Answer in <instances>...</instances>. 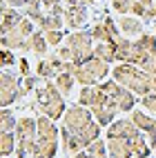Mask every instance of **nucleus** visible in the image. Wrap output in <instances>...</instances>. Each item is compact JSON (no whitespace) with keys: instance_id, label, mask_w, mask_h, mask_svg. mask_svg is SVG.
Here are the masks:
<instances>
[{"instance_id":"nucleus-1","label":"nucleus","mask_w":156,"mask_h":158,"mask_svg":"<svg viewBox=\"0 0 156 158\" xmlns=\"http://www.w3.org/2000/svg\"><path fill=\"white\" fill-rule=\"evenodd\" d=\"M62 127L69 129V134H74L76 138L82 143V147H87L100 138V125L96 123L94 114L89 107L82 105H69L65 116H62Z\"/></svg>"},{"instance_id":"nucleus-2","label":"nucleus","mask_w":156,"mask_h":158,"mask_svg":"<svg viewBox=\"0 0 156 158\" xmlns=\"http://www.w3.org/2000/svg\"><path fill=\"white\" fill-rule=\"evenodd\" d=\"M112 78L123 85L125 89H129L132 94H136L138 100L150 96V94H156V76H150L145 73L141 67L136 65H125V62H116L112 67Z\"/></svg>"},{"instance_id":"nucleus-3","label":"nucleus","mask_w":156,"mask_h":158,"mask_svg":"<svg viewBox=\"0 0 156 158\" xmlns=\"http://www.w3.org/2000/svg\"><path fill=\"white\" fill-rule=\"evenodd\" d=\"M36 98V109L47 116L51 120H60L67 111V102H65V96L60 94V89L56 87L54 80H45L34 94Z\"/></svg>"},{"instance_id":"nucleus-4","label":"nucleus","mask_w":156,"mask_h":158,"mask_svg":"<svg viewBox=\"0 0 156 158\" xmlns=\"http://www.w3.org/2000/svg\"><path fill=\"white\" fill-rule=\"evenodd\" d=\"M36 123H38V138L34 145V152H31V158H56L60 147V129L56 127V120L40 114Z\"/></svg>"},{"instance_id":"nucleus-5","label":"nucleus","mask_w":156,"mask_h":158,"mask_svg":"<svg viewBox=\"0 0 156 158\" xmlns=\"http://www.w3.org/2000/svg\"><path fill=\"white\" fill-rule=\"evenodd\" d=\"M36 23L25 16L16 27L7 29V31H0V45L2 49H11V51H31V36L36 34L34 29Z\"/></svg>"},{"instance_id":"nucleus-6","label":"nucleus","mask_w":156,"mask_h":158,"mask_svg":"<svg viewBox=\"0 0 156 158\" xmlns=\"http://www.w3.org/2000/svg\"><path fill=\"white\" fill-rule=\"evenodd\" d=\"M112 73V67L107 65L105 60H98V58H89L85 65H80L76 69V82L82 87H94V85H100L105 82L107 76Z\"/></svg>"},{"instance_id":"nucleus-7","label":"nucleus","mask_w":156,"mask_h":158,"mask_svg":"<svg viewBox=\"0 0 156 158\" xmlns=\"http://www.w3.org/2000/svg\"><path fill=\"white\" fill-rule=\"evenodd\" d=\"M65 45L71 49V62L76 67L85 65L89 58H94V38L91 31H74L65 38Z\"/></svg>"},{"instance_id":"nucleus-8","label":"nucleus","mask_w":156,"mask_h":158,"mask_svg":"<svg viewBox=\"0 0 156 158\" xmlns=\"http://www.w3.org/2000/svg\"><path fill=\"white\" fill-rule=\"evenodd\" d=\"M100 87H103V91L107 94V98L120 109V114H127V111L132 114V111H134V107H136V102H138V96H136V94H132L129 89H125L123 85H118L114 78L100 82Z\"/></svg>"},{"instance_id":"nucleus-9","label":"nucleus","mask_w":156,"mask_h":158,"mask_svg":"<svg viewBox=\"0 0 156 158\" xmlns=\"http://www.w3.org/2000/svg\"><path fill=\"white\" fill-rule=\"evenodd\" d=\"M20 85H23V80L18 73L2 69L0 73V105L2 107H11L16 100H20Z\"/></svg>"},{"instance_id":"nucleus-10","label":"nucleus","mask_w":156,"mask_h":158,"mask_svg":"<svg viewBox=\"0 0 156 158\" xmlns=\"http://www.w3.org/2000/svg\"><path fill=\"white\" fill-rule=\"evenodd\" d=\"M138 134H143V131L132 123V118H118L107 127L105 136L107 138H125V140H129V138H136Z\"/></svg>"},{"instance_id":"nucleus-11","label":"nucleus","mask_w":156,"mask_h":158,"mask_svg":"<svg viewBox=\"0 0 156 158\" xmlns=\"http://www.w3.org/2000/svg\"><path fill=\"white\" fill-rule=\"evenodd\" d=\"M91 114H94V118H96V123L100 125V127H109V125L116 120V116L120 114V109H118V107H116V105H114L109 98H107V102L91 107Z\"/></svg>"},{"instance_id":"nucleus-12","label":"nucleus","mask_w":156,"mask_h":158,"mask_svg":"<svg viewBox=\"0 0 156 158\" xmlns=\"http://www.w3.org/2000/svg\"><path fill=\"white\" fill-rule=\"evenodd\" d=\"M107 102V94L103 91L100 85H94V87H82L80 94H78V105L82 107H96V105H103Z\"/></svg>"},{"instance_id":"nucleus-13","label":"nucleus","mask_w":156,"mask_h":158,"mask_svg":"<svg viewBox=\"0 0 156 158\" xmlns=\"http://www.w3.org/2000/svg\"><path fill=\"white\" fill-rule=\"evenodd\" d=\"M87 18H89V11L85 7H67V11H65V27L74 29V31H82V27L87 25Z\"/></svg>"},{"instance_id":"nucleus-14","label":"nucleus","mask_w":156,"mask_h":158,"mask_svg":"<svg viewBox=\"0 0 156 158\" xmlns=\"http://www.w3.org/2000/svg\"><path fill=\"white\" fill-rule=\"evenodd\" d=\"M107 154L109 158H134L132 145L125 138H107Z\"/></svg>"},{"instance_id":"nucleus-15","label":"nucleus","mask_w":156,"mask_h":158,"mask_svg":"<svg viewBox=\"0 0 156 158\" xmlns=\"http://www.w3.org/2000/svg\"><path fill=\"white\" fill-rule=\"evenodd\" d=\"M23 18H25V14L20 11V9H14V7L2 5V9H0V31H7V29L16 27Z\"/></svg>"},{"instance_id":"nucleus-16","label":"nucleus","mask_w":156,"mask_h":158,"mask_svg":"<svg viewBox=\"0 0 156 158\" xmlns=\"http://www.w3.org/2000/svg\"><path fill=\"white\" fill-rule=\"evenodd\" d=\"M60 147H62V152H65L67 156H76L80 152H85L82 143L76 138L74 134H69V129H65V127L60 129Z\"/></svg>"},{"instance_id":"nucleus-17","label":"nucleus","mask_w":156,"mask_h":158,"mask_svg":"<svg viewBox=\"0 0 156 158\" xmlns=\"http://www.w3.org/2000/svg\"><path fill=\"white\" fill-rule=\"evenodd\" d=\"M118 27H120V34H125L127 38H129V36H141V34H145L141 18H136V16H120V18H118Z\"/></svg>"},{"instance_id":"nucleus-18","label":"nucleus","mask_w":156,"mask_h":158,"mask_svg":"<svg viewBox=\"0 0 156 158\" xmlns=\"http://www.w3.org/2000/svg\"><path fill=\"white\" fill-rule=\"evenodd\" d=\"M129 118H132V123L136 125L143 134H150V131L156 127V118H152L150 114H145V111H141V109H134V111L129 114Z\"/></svg>"},{"instance_id":"nucleus-19","label":"nucleus","mask_w":156,"mask_h":158,"mask_svg":"<svg viewBox=\"0 0 156 158\" xmlns=\"http://www.w3.org/2000/svg\"><path fill=\"white\" fill-rule=\"evenodd\" d=\"M94 58L105 60L107 65L116 62V45L114 43H96L94 45Z\"/></svg>"},{"instance_id":"nucleus-20","label":"nucleus","mask_w":156,"mask_h":158,"mask_svg":"<svg viewBox=\"0 0 156 158\" xmlns=\"http://www.w3.org/2000/svg\"><path fill=\"white\" fill-rule=\"evenodd\" d=\"M36 76H38L40 80H54V78L58 76V69H56L54 62L49 60V56H45V58L38 60V65H36Z\"/></svg>"},{"instance_id":"nucleus-21","label":"nucleus","mask_w":156,"mask_h":158,"mask_svg":"<svg viewBox=\"0 0 156 158\" xmlns=\"http://www.w3.org/2000/svg\"><path fill=\"white\" fill-rule=\"evenodd\" d=\"M114 45H116V62H129L134 40H132V38H127V36H120Z\"/></svg>"},{"instance_id":"nucleus-22","label":"nucleus","mask_w":156,"mask_h":158,"mask_svg":"<svg viewBox=\"0 0 156 158\" xmlns=\"http://www.w3.org/2000/svg\"><path fill=\"white\" fill-rule=\"evenodd\" d=\"M31 51H34L38 58H45L49 54V43H47V38L40 29H36V34L31 36Z\"/></svg>"},{"instance_id":"nucleus-23","label":"nucleus","mask_w":156,"mask_h":158,"mask_svg":"<svg viewBox=\"0 0 156 158\" xmlns=\"http://www.w3.org/2000/svg\"><path fill=\"white\" fill-rule=\"evenodd\" d=\"M40 31H62L65 27V18L62 16H51V14H45V18L36 25Z\"/></svg>"},{"instance_id":"nucleus-24","label":"nucleus","mask_w":156,"mask_h":158,"mask_svg":"<svg viewBox=\"0 0 156 158\" xmlns=\"http://www.w3.org/2000/svg\"><path fill=\"white\" fill-rule=\"evenodd\" d=\"M54 82H56V87L60 89V94L67 98L69 94H71V89H74V85H76V76H74V73L62 71V73H58V76L54 78Z\"/></svg>"},{"instance_id":"nucleus-25","label":"nucleus","mask_w":156,"mask_h":158,"mask_svg":"<svg viewBox=\"0 0 156 158\" xmlns=\"http://www.w3.org/2000/svg\"><path fill=\"white\" fill-rule=\"evenodd\" d=\"M16 125H18L16 114L9 109V107H2V111H0V134H5V131H16Z\"/></svg>"},{"instance_id":"nucleus-26","label":"nucleus","mask_w":156,"mask_h":158,"mask_svg":"<svg viewBox=\"0 0 156 158\" xmlns=\"http://www.w3.org/2000/svg\"><path fill=\"white\" fill-rule=\"evenodd\" d=\"M16 147H18V143H16V134L14 131L0 134V154H2L5 158L11 156V154H16Z\"/></svg>"},{"instance_id":"nucleus-27","label":"nucleus","mask_w":156,"mask_h":158,"mask_svg":"<svg viewBox=\"0 0 156 158\" xmlns=\"http://www.w3.org/2000/svg\"><path fill=\"white\" fill-rule=\"evenodd\" d=\"M91 38H94V43H114V36L109 34V29L103 20L91 27Z\"/></svg>"},{"instance_id":"nucleus-28","label":"nucleus","mask_w":156,"mask_h":158,"mask_svg":"<svg viewBox=\"0 0 156 158\" xmlns=\"http://www.w3.org/2000/svg\"><path fill=\"white\" fill-rule=\"evenodd\" d=\"M87 154H89V158H109V154H107V140H94L87 149H85Z\"/></svg>"},{"instance_id":"nucleus-29","label":"nucleus","mask_w":156,"mask_h":158,"mask_svg":"<svg viewBox=\"0 0 156 158\" xmlns=\"http://www.w3.org/2000/svg\"><path fill=\"white\" fill-rule=\"evenodd\" d=\"M38 76H29V78H23V85H20V98L23 96H29V94H36L38 89Z\"/></svg>"},{"instance_id":"nucleus-30","label":"nucleus","mask_w":156,"mask_h":158,"mask_svg":"<svg viewBox=\"0 0 156 158\" xmlns=\"http://www.w3.org/2000/svg\"><path fill=\"white\" fill-rule=\"evenodd\" d=\"M134 2H136V0H112V9L120 16H129Z\"/></svg>"},{"instance_id":"nucleus-31","label":"nucleus","mask_w":156,"mask_h":158,"mask_svg":"<svg viewBox=\"0 0 156 158\" xmlns=\"http://www.w3.org/2000/svg\"><path fill=\"white\" fill-rule=\"evenodd\" d=\"M43 34L47 38L49 47H60L62 43H65V38H67V34H62V31H43Z\"/></svg>"},{"instance_id":"nucleus-32","label":"nucleus","mask_w":156,"mask_h":158,"mask_svg":"<svg viewBox=\"0 0 156 158\" xmlns=\"http://www.w3.org/2000/svg\"><path fill=\"white\" fill-rule=\"evenodd\" d=\"M0 67L9 69V67H16V56L11 49H2V56H0Z\"/></svg>"},{"instance_id":"nucleus-33","label":"nucleus","mask_w":156,"mask_h":158,"mask_svg":"<svg viewBox=\"0 0 156 158\" xmlns=\"http://www.w3.org/2000/svg\"><path fill=\"white\" fill-rule=\"evenodd\" d=\"M141 107H143L145 111H150V114L156 116V94H150V96L141 98Z\"/></svg>"},{"instance_id":"nucleus-34","label":"nucleus","mask_w":156,"mask_h":158,"mask_svg":"<svg viewBox=\"0 0 156 158\" xmlns=\"http://www.w3.org/2000/svg\"><path fill=\"white\" fill-rule=\"evenodd\" d=\"M18 76H20V78L34 76V73H31V65H29L27 58H18Z\"/></svg>"},{"instance_id":"nucleus-35","label":"nucleus","mask_w":156,"mask_h":158,"mask_svg":"<svg viewBox=\"0 0 156 158\" xmlns=\"http://www.w3.org/2000/svg\"><path fill=\"white\" fill-rule=\"evenodd\" d=\"M56 56H58L62 62H71V49H69L67 45H60V47H56Z\"/></svg>"},{"instance_id":"nucleus-36","label":"nucleus","mask_w":156,"mask_h":158,"mask_svg":"<svg viewBox=\"0 0 156 158\" xmlns=\"http://www.w3.org/2000/svg\"><path fill=\"white\" fill-rule=\"evenodd\" d=\"M40 2H43V9L49 14L54 7H58V5H65V0H40Z\"/></svg>"},{"instance_id":"nucleus-37","label":"nucleus","mask_w":156,"mask_h":158,"mask_svg":"<svg viewBox=\"0 0 156 158\" xmlns=\"http://www.w3.org/2000/svg\"><path fill=\"white\" fill-rule=\"evenodd\" d=\"M2 5L14 7V9H20V11H23V9H25V0H2Z\"/></svg>"},{"instance_id":"nucleus-38","label":"nucleus","mask_w":156,"mask_h":158,"mask_svg":"<svg viewBox=\"0 0 156 158\" xmlns=\"http://www.w3.org/2000/svg\"><path fill=\"white\" fill-rule=\"evenodd\" d=\"M89 2H91V0H65V5L67 7H89Z\"/></svg>"},{"instance_id":"nucleus-39","label":"nucleus","mask_w":156,"mask_h":158,"mask_svg":"<svg viewBox=\"0 0 156 158\" xmlns=\"http://www.w3.org/2000/svg\"><path fill=\"white\" fill-rule=\"evenodd\" d=\"M147 140H150V147H152V152L156 154V127L147 134Z\"/></svg>"},{"instance_id":"nucleus-40","label":"nucleus","mask_w":156,"mask_h":158,"mask_svg":"<svg viewBox=\"0 0 156 158\" xmlns=\"http://www.w3.org/2000/svg\"><path fill=\"white\" fill-rule=\"evenodd\" d=\"M145 20H156V0H154V5H152V9H150V14H147Z\"/></svg>"},{"instance_id":"nucleus-41","label":"nucleus","mask_w":156,"mask_h":158,"mask_svg":"<svg viewBox=\"0 0 156 158\" xmlns=\"http://www.w3.org/2000/svg\"><path fill=\"white\" fill-rule=\"evenodd\" d=\"M71 158H89V154H87V152H80V154H76V156H71Z\"/></svg>"},{"instance_id":"nucleus-42","label":"nucleus","mask_w":156,"mask_h":158,"mask_svg":"<svg viewBox=\"0 0 156 158\" xmlns=\"http://www.w3.org/2000/svg\"><path fill=\"white\" fill-rule=\"evenodd\" d=\"M134 158H138V156H134Z\"/></svg>"},{"instance_id":"nucleus-43","label":"nucleus","mask_w":156,"mask_h":158,"mask_svg":"<svg viewBox=\"0 0 156 158\" xmlns=\"http://www.w3.org/2000/svg\"><path fill=\"white\" fill-rule=\"evenodd\" d=\"M154 34H156V31H154Z\"/></svg>"}]
</instances>
